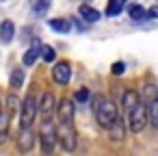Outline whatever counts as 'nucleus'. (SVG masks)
I'll list each match as a JSON object with an SVG mask.
<instances>
[{
    "label": "nucleus",
    "mask_w": 158,
    "mask_h": 156,
    "mask_svg": "<svg viewBox=\"0 0 158 156\" xmlns=\"http://www.w3.org/2000/svg\"><path fill=\"white\" fill-rule=\"evenodd\" d=\"M93 115H95V121L102 126V128H110L115 121H117V117H119V113H117V106L108 100V98H104V95H95L93 98Z\"/></svg>",
    "instance_id": "obj_1"
},
{
    "label": "nucleus",
    "mask_w": 158,
    "mask_h": 156,
    "mask_svg": "<svg viewBox=\"0 0 158 156\" xmlns=\"http://www.w3.org/2000/svg\"><path fill=\"white\" fill-rule=\"evenodd\" d=\"M37 141L41 145V154L44 156H52L54 147L59 143V134H56V124L52 119H41L39 130H37Z\"/></svg>",
    "instance_id": "obj_2"
},
{
    "label": "nucleus",
    "mask_w": 158,
    "mask_h": 156,
    "mask_svg": "<svg viewBox=\"0 0 158 156\" xmlns=\"http://www.w3.org/2000/svg\"><path fill=\"white\" fill-rule=\"evenodd\" d=\"M39 115V98L35 93H28L24 100H22V111H20V128H26V126H33L35 119Z\"/></svg>",
    "instance_id": "obj_3"
},
{
    "label": "nucleus",
    "mask_w": 158,
    "mask_h": 156,
    "mask_svg": "<svg viewBox=\"0 0 158 156\" xmlns=\"http://www.w3.org/2000/svg\"><path fill=\"white\" fill-rule=\"evenodd\" d=\"M128 130L130 132H141L147 124H149V119H147V104H136L132 111H128Z\"/></svg>",
    "instance_id": "obj_4"
},
{
    "label": "nucleus",
    "mask_w": 158,
    "mask_h": 156,
    "mask_svg": "<svg viewBox=\"0 0 158 156\" xmlns=\"http://www.w3.org/2000/svg\"><path fill=\"white\" fill-rule=\"evenodd\" d=\"M56 134H59V143H61V147L65 150V152H74L76 150V139H78V134H76V128H74V121L72 124H56Z\"/></svg>",
    "instance_id": "obj_5"
},
{
    "label": "nucleus",
    "mask_w": 158,
    "mask_h": 156,
    "mask_svg": "<svg viewBox=\"0 0 158 156\" xmlns=\"http://www.w3.org/2000/svg\"><path fill=\"white\" fill-rule=\"evenodd\" d=\"M35 141H37V132H35V128H33V126L20 128L15 143H18V150H20L22 154H28V152H33V147H35Z\"/></svg>",
    "instance_id": "obj_6"
},
{
    "label": "nucleus",
    "mask_w": 158,
    "mask_h": 156,
    "mask_svg": "<svg viewBox=\"0 0 158 156\" xmlns=\"http://www.w3.org/2000/svg\"><path fill=\"white\" fill-rule=\"evenodd\" d=\"M74 115H76V102H74V98L59 100V104H56V119L61 124H72Z\"/></svg>",
    "instance_id": "obj_7"
},
{
    "label": "nucleus",
    "mask_w": 158,
    "mask_h": 156,
    "mask_svg": "<svg viewBox=\"0 0 158 156\" xmlns=\"http://www.w3.org/2000/svg\"><path fill=\"white\" fill-rule=\"evenodd\" d=\"M39 115H41V119H52L56 115V98L50 91H46L39 98Z\"/></svg>",
    "instance_id": "obj_8"
},
{
    "label": "nucleus",
    "mask_w": 158,
    "mask_h": 156,
    "mask_svg": "<svg viewBox=\"0 0 158 156\" xmlns=\"http://www.w3.org/2000/svg\"><path fill=\"white\" fill-rule=\"evenodd\" d=\"M52 78H54L56 85H67V82L72 80V65H69L67 61L54 63V67H52Z\"/></svg>",
    "instance_id": "obj_9"
},
{
    "label": "nucleus",
    "mask_w": 158,
    "mask_h": 156,
    "mask_svg": "<svg viewBox=\"0 0 158 156\" xmlns=\"http://www.w3.org/2000/svg\"><path fill=\"white\" fill-rule=\"evenodd\" d=\"M41 54H44V44H41L39 39H35V41L31 44V48L24 52V57H22V63H24L26 67H31V65H35V63L41 59Z\"/></svg>",
    "instance_id": "obj_10"
},
{
    "label": "nucleus",
    "mask_w": 158,
    "mask_h": 156,
    "mask_svg": "<svg viewBox=\"0 0 158 156\" xmlns=\"http://www.w3.org/2000/svg\"><path fill=\"white\" fill-rule=\"evenodd\" d=\"M15 37V24L11 20H5L2 24H0V41L2 44H11Z\"/></svg>",
    "instance_id": "obj_11"
},
{
    "label": "nucleus",
    "mask_w": 158,
    "mask_h": 156,
    "mask_svg": "<svg viewBox=\"0 0 158 156\" xmlns=\"http://www.w3.org/2000/svg\"><path fill=\"white\" fill-rule=\"evenodd\" d=\"M78 15H80L85 22H98V20L102 18V13H100L98 9H93L91 5H80V7H78Z\"/></svg>",
    "instance_id": "obj_12"
},
{
    "label": "nucleus",
    "mask_w": 158,
    "mask_h": 156,
    "mask_svg": "<svg viewBox=\"0 0 158 156\" xmlns=\"http://www.w3.org/2000/svg\"><path fill=\"white\" fill-rule=\"evenodd\" d=\"M121 104H123V108H126V113H128V111H132L136 104H141V95H139L134 89H128V91H123Z\"/></svg>",
    "instance_id": "obj_13"
},
{
    "label": "nucleus",
    "mask_w": 158,
    "mask_h": 156,
    "mask_svg": "<svg viewBox=\"0 0 158 156\" xmlns=\"http://www.w3.org/2000/svg\"><path fill=\"white\" fill-rule=\"evenodd\" d=\"M20 111H22V100L18 98L15 91H11L7 95V113H9V117H15Z\"/></svg>",
    "instance_id": "obj_14"
},
{
    "label": "nucleus",
    "mask_w": 158,
    "mask_h": 156,
    "mask_svg": "<svg viewBox=\"0 0 158 156\" xmlns=\"http://www.w3.org/2000/svg\"><path fill=\"white\" fill-rule=\"evenodd\" d=\"M108 132H110V139H113V141H121L123 134H126V121H123L121 117H117V121L108 128Z\"/></svg>",
    "instance_id": "obj_15"
},
{
    "label": "nucleus",
    "mask_w": 158,
    "mask_h": 156,
    "mask_svg": "<svg viewBox=\"0 0 158 156\" xmlns=\"http://www.w3.org/2000/svg\"><path fill=\"white\" fill-rule=\"evenodd\" d=\"M48 24H50V28H52V31H56V33H69V31H72V22H69L67 18L50 20Z\"/></svg>",
    "instance_id": "obj_16"
},
{
    "label": "nucleus",
    "mask_w": 158,
    "mask_h": 156,
    "mask_svg": "<svg viewBox=\"0 0 158 156\" xmlns=\"http://www.w3.org/2000/svg\"><path fill=\"white\" fill-rule=\"evenodd\" d=\"M147 119L154 128H158V98L147 102Z\"/></svg>",
    "instance_id": "obj_17"
},
{
    "label": "nucleus",
    "mask_w": 158,
    "mask_h": 156,
    "mask_svg": "<svg viewBox=\"0 0 158 156\" xmlns=\"http://www.w3.org/2000/svg\"><path fill=\"white\" fill-rule=\"evenodd\" d=\"M145 9H143V5H130L128 7V15H130V20L132 22H143L145 20Z\"/></svg>",
    "instance_id": "obj_18"
},
{
    "label": "nucleus",
    "mask_w": 158,
    "mask_h": 156,
    "mask_svg": "<svg viewBox=\"0 0 158 156\" xmlns=\"http://www.w3.org/2000/svg\"><path fill=\"white\" fill-rule=\"evenodd\" d=\"M24 85V70H20V67H15L13 72H11V78H9V87L15 91V89H20Z\"/></svg>",
    "instance_id": "obj_19"
},
{
    "label": "nucleus",
    "mask_w": 158,
    "mask_h": 156,
    "mask_svg": "<svg viewBox=\"0 0 158 156\" xmlns=\"http://www.w3.org/2000/svg\"><path fill=\"white\" fill-rule=\"evenodd\" d=\"M50 5H52V0H35V2H33V13L44 18L50 11Z\"/></svg>",
    "instance_id": "obj_20"
},
{
    "label": "nucleus",
    "mask_w": 158,
    "mask_h": 156,
    "mask_svg": "<svg viewBox=\"0 0 158 156\" xmlns=\"http://www.w3.org/2000/svg\"><path fill=\"white\" fill-rule=\"evenodd\" d=\"M9 113L5 111H0V143H5L7 141V134H9Z\"/></svg>",
    "instance_id": "obj_21"
},
{
    "label": "nucleus",
    "mask_w": 158,
    "mask_h": 156,
    "mask_svg": "<svg viewBox=\"0 0 158 156\" xmlns=\"http://www.w3.org/2000/svg\"><path fill=\"white\" fill-rule=\"evenodd\" d=\"M89 98H91V91L87 89V87H80L76 93H74V102H89Z\"/></svg>",
    "instance_id": "obj_22"
},
{
    "label": "nucleus",
    "mask_w": 158,
    "mask_h": 156,
    "mask_svg": "<svg viewBox=\"0 0 158 156\" xmlns=\"http://www.w3.org/2000/svg\"><path fill=\"white\" fill-rule=\"evenodd\" d=\"M41 59H44L46 63H52V61L56 59V50H54L52 46H44V54H41Z\"/></svg>",
    "instance_id": "obj_23"
},
{
    "label": "nucleus",
    "mask_w": 158,
    "mask_h": 156,
    "mask_svg": "<svg viewBox=\"0 0 158 156\" xmlns=\"http://www.w3.org/2000/svg\"><path fill=\"white\" fill-rule=\"evenodd\" d=\"M110 72H113L115 76H117V74H123V72H126V63H123V61H117V63H113Z\"/></svg>",
    "instance_id": "obj_24"
},
{
    "label": "nucleus",
    "mask_w": 158,
    "mask_h": 156,
    "mask_svg": "<svg viewBox=\"0 0 158 156\" xmlns=\"http://www.w3.org/2000/svg\"><path fill=\"white\" fill-rule=\"evenodd\" d=\"M145 20H158V7H152V9L145 13Z\"/></svg>",
    "instance_id": "obj_25"
},
{
    "label": "nucleus",
    "mask_w": 158,
    "mask_h": 156,
    "mask_svg": "<svg viewBox=\"0 0 158 156\" xmlns=\"http://www.w3.org/2000/svg\"><path fill=\"white\" fill-rule=\"evenodd\" d=\"M0 2H7V0H0Z\"/></svg>",
    "instance_id": "obj_26"
}]
</instances>
